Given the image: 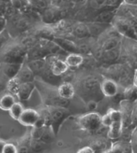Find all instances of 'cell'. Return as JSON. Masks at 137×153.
Returning <instances> with one entry per match:
<instances>
[{"label": "cell", "mask_w": 137, "mask_h": 153, "mask_svg": "<svg viewBox=\"0 0 137 153\" xmlns=\"http://www.w3.org/2000/svg\"><path fill=\"white\" fill-rule=\"evenodd\" d=\"M26 49L21 44L9 45L0 53V60L2 63H21L24 64L26 57Z\"/></svg>", "instance_id": "6da1fadb"}, {"label": "cell", "mask_w": 137, "mask_h": 153, "mask_svg": "<svg viewBox=\"0 0 137 153\" xmlns=\"http://www.w3.org/2000/svg\"><path fill=\"white\" fill-rule=\"evenodd\" d=\"M45 59L52 73L57 76H61L68 70V66L65 62V59H61L58 55H49Z\"/></svg>", "instance_id": "7a4b0ae2"}, {"label": "cell", "mask_w": 137, "mask_h": 153, "mask_svg": "<svg viewBox=\"0 0 137 153\" xmlns=\"http://www.w3.org/2000/svg\"><path fill=\"white\" fill-rule=\"evenodd\" d=\"M40 120H41V116L37 110L32 108H27V109L25 108L18 121L24 126L34 127L39 123Z\"/></svg>", "instance_id": "3957f363"}, {"label": "cell", "mask_w": 137, "mask_h": 153, "mask_svg": "<svg viewBox=\"0 0 137 153\" xmlns=\"http://www.w3.org/2000/svg\"><path fill=\"white\" fill-rule=\"evenodd\" d=\"M61 16V10L57 7H48L41 12V19L45 24L56 22Z\"/></svg>", "instance_id": "277c9868"}, {"label": "cell", "mask_w": 137, "mask_h": 153, "mask_svg": "<svg viewBox=\"0 0 137 153\" xmlns=\"http://www.w3.org/2000/svg\"><path fill=\"white\" fill-rule=\"evenodd\" d=\"M101 91L106 97H114L118 93L117 83L112 79H103L101 83Z\"/></svg>", "instance_id": "5b68a950"}, {"label": "cell", "mask_w": 137, "mask_h": 153, "mask_svg": "<svg viewBox=\"0 0 137 153\" xmlns=\"http://www.w3.org/2000/svg\"><path fill=\"white\" fill-rule=\"evenodd\" d=\"M56 91L58 95L61 98L65 99V100H70V99L73 98L75 94V89L72 84L68 81L60 83L57 87Z\"/></svg>", "instance_id": "8992f818"}, {"label": "cell", "mask_w": 137, "mask_h": 153, "mask_svg": "<svg viewBox=\"0 0 137 153\" xmlns=\"http://www.w3.org/2000/svg\"><path fill=\"white\" fill-rule=\"evenodd\" d=\"M23 64L21 63H2L1 69L3 75L9 79L11 78H15L18 72L20 71Z\"/></svg>", "instance_id": "52a82bcc"}, {"label": "cell", "mask_w": 137, "mask_h": 153, "mask_svg": "<svg viewBox=\"0 0 137 153\" xmlns=\"http://www.w3.org/2000/svg\"><path fill=\"white\" fill-rule=\"evenodd\" d=\"M54 40L61 50H63L65 52L68 53H79L78 45L74 43L71 39H67V38H55Z\"/></svg>", "instance_id": "ba28073f"}, {"label": "cell", "mask_w": 137, "mask_h": 153, "mask_svg": "<svg viewBox=\"0 0 137 153\" xmlns=\"http://www.w3.org/2000/svg\"><path fill=\"white\" fill-rule=\"evenodd\" d=\"M115 28L121 35H125L132 38L135 37V30L132 24H130L127 20H119L116 22Z\"/></svg>", "instance_id": "9c48e42d"}, {"label": "cell", "mask_w": 137, "mask_h": 153, "mask_svg": "<svg viewBox=\"0 0 137 153\" xmlns=\"http://www.w3.org/2000/svg\"><path fill=\"white\" fill-rule=\"evenodd\" d=\"M16 78L21 82H34L36 75L30 69V67L26 64H23L20 71L18 72Z\"/></svg>", "instance_id": "30bf717a"}, {"label": "cell", "mask_w": 137, "mask_h": 153, "mask_svg": "<svg viewBox=\"0 0 137 153\" xmlns=\"http://www.w3.org/2000/svg\"><path fill=\"white\" fill-rule=\"evenodd\" d=\"M72 34L77 38L80 39H84V38H87L90 36L89 33V29L87 25L83 24V22H77L72 25Z\"/></svg>", "instance_id": "8fae6325"}, {"label": "cell", "mask_w": 137, "mask_h": 153, "mask_svg": "<svg viewBox=\"0 0 137 153\" xmlns=\"http://www.w3.org/2000/svg\"><path fill=\"white\" fill-rule=\"evenodd\" d=\"M26 65L30 67L34 74L36 76H39L45 68L48 66V64L46 62V59L41 58V59H33V60H29L28 63Z\"/></svg>", "instance_id": "7c38bea8"}, {"label": "cell", "mask_w": 137, "mask_h": 153, "mask_svg": "<svg viewBox=\"0 0 137 153\" xmlns=\"http://www.w3.org/2000/svg\"><path fill=\"white\" fill-rule=\"evenodd\" d=\"M65 62L68 68L79 67L84 63V56L81 53H68L65 57Z\"/></svg>", "instance_id": "4fadbf2b"}, {"label": "cell", "mask_w": 137, "mask_h": 153, "mask_svg": "<svg viewBox=\"0 0 137 153\" xmlns=\"http://www.w3.org/2000/svg\"><path fill=\"white\" fill-rule=\"evenodd\" d=\"M115 18V10L105 9L101 10L95 18V22H102V24H110V22Z\"/></svg>", "instance_id": "5bb4252c"}, {"label": "cell", "mask_w": 137, "mask_h": 153, "mask_svg": "<svg viewBox=\"0 0 137 153\" xmlns=\"http://www.w3.org/2000/svg\"><path fill=\"white\" fill-rule=\"evenodd\" d=\"M35 90L34 82H22L17 96L21 99H28Z\"/></svg>", "instance_id": "9a60e30c"}, {"label": "cell", "mask_w": 137, "mask_h": 153, "mask_svg": "<svg viewBox=\"0 0 137 153\" xmlns=\"http://www.w3.org/2000/svg\"><path fill=\"white\" fill-rule=\"evenodd\" d=\"M16 103L15 95L11 94H6L0 97V109L4 111H10L11 106Z\"/></svg>", "instance_id": "2e32d148"}, {"label": "cell", "mask_w": 137, "mask_h": 153, "mask_svg": "<svg viewBox=\"0 0 137 153\" xmlns=\"http://www.w3.org/2000/svg\"><path fill=\"white\" fill-rule=\"evenodd\" d=\"M81 123L87 128H92L95 127L98 123H101V118L97 114L90 113L81 119Z\"/></svg>", "instance_id": "e0dca14e"}, {"label": "cell", "mask_w": 137, "mask_h": 153, "mask_svg": "<svg viewBox=\"0 0 137 153\" xmlns=\"http://www.w3.org/2000/svg\"><path fill=\"white\" fill-rule=\"evenodd\" d=\"M122 123L123 121L112 122L108 132V136L111 139H117L121 135V133H122Z\"/></svg>", "instance_id": "ac0fdd59"}, {"label": "cell", "mask_w": 137, "mask_h": 153, "mask_svg": "<svg viewBox=\"0 0 137 153\" xmlns=\"http://www.w3.org/2000/svg\"><path fill=\"white\" fill-rule=\"evenodd\" d=\"M21 81L15 76L7 80V86L6 89L9 91V94H11L13 95H17L19 93V89L21 86Z\"/></svg>", "instance_id": "d6986e66"}, {"label": "cell", "mask_w": 137, "mask_h": 153, "mask_svg": "<svg viewBox=\"0 0 137 153\" xmlns=\"http://www.w3.org/2000/svg\"><path fill=\"white\" fill-rule=\"evenodd\" d=\"M88 29H89V33L90 36H100L102 33L104 32V29L106 27L105 24H102V22H91V25H87Z\"/></svg>", "instance_id": "ffe728a7"}, {"label": "cell", "mask_w": 137, "mask_h": 153, "mask_svg": "<svg viewBox=\"0 0 137 153\" xmlns=\"http://www.w3.org/2000/svg\"><path fill=\"white\" fill-rule=\"evenodd\" d=\"M120 44V38L118 37H110L108 36L107 39H105L102 45V51H109V50H113L118 48V46Z\"/></svg>", "instance_id": "44dd1931"}, {"label": "cell", "mask_w": 137, "mask_h": 153, "mask_svg": "<svg viewBox=\"0 0 137 153\" xmlns=\"http://www.w3.org/2000/svg\"><path fill=\"white\" fill-rule=\"evenodd\" d=\"M119 58V51L118 48L105 51L102 53V60L104 62H115Z\"/></svg>", "instance_id": "7402d4cb"}, {"label": "cell", "mask_w": 137, "mask_h": 153, "mask_svg": "<svg viewBox=\"0 0 137 153\" xmlns=\"http://www.w3.org/2000/svg\"><path fill=\"white\" fill-rule=\"evenodd\" d=\"M24 110H25L24 105L19 102H16L11 106V108L10 109L9 112H10L11 117L14 120H18L21 117V115L23 114V112H24Z\"/></svg>", "instance_id": "603a6c76"}, {"label": "cell", "mask_w": 137, "mask_h": 153, "mask_svg": "<svg viewBox=\"0 0 137 153\" xmlns=\"http://www.w3.org/2000/svg\"><path fill=\"white\" fill-rule=\"evenodd\" d=\"M107 0H87V5L93 10H102L106 6Z\"/></svg>", "instance_id": "cb8c5ba5"}, {"label": "cell", "mask_w": 137, "mask_h": 153, "mask_svg": "<svg viewBox=\"0 0 137 153\" xmlns=\"http://www.w3.org/2000/svg\"><path fill=\"white\" fill-rule=\"evenodd\" d=\"M28 3L30 4L31 7H33V10H40L41 12L48 7L47 0H28Z\"/></svg>", "instance_id": "d4e9b609"}, {"label": "cell", "mask_w": 137, "mask_h": 153, "mask_svg": "<svg viewBox=\"0 0 137 153\" xmlns=\"http://www.w3.org/2000/svg\"><path fill=\"white\" fill-rule=\"evenodd\" d=\"M84 86L87 90H94L99 84V80L95 78V76H87L84 79Z\"/></svg>", "instance_id": "484cf974"}, {"label": "cell", "mask_w": 137, "mask_h": 153, "mask_svg": "<svg viewBox=\"0 0 137 153\" xmlns=\"http://www.w3.org/2000/svg\"><path fill=\"white\" fill-rule=\"evenodd\" d=\"M124 4V0H107L105 7L108 10H116Z\"/></svg>", "instance_id": "4316f807"}, {"label": "cell", "mask_w": 137, "mask_h": 153, "mask_svg": "<svg viewBox=\"0 0 137 153\" xmlns=\"http://www.w3.org/2000/svg\"><path fill=\"white\" fill-rule=\"evenodd\" d=\"M125 97L127 99H134L137 97V88L132 85L131 87H128L126 89V91H124Z\"/></svg>", "instance_id": "83f0119b"}, {"label": "cell", "mask_w": 137, "mask_h": 153, "mask_svg": "<svg viewBox=\"0 0 137 153\" xmlns=\"http://www.w3.org/2000/svg\"><path fill=\"white\" fill-rule=\"evenodd\" d=\"M101 123L105 126V127H110L111 124H112V120H111V117H110V114L109 112H107L105 115H103V116L101 118Z\"/></svg>", "instance_id": "f1b7e54d"}, {"label": "cell", "mask_w": 137, "mask_h": 153, "mask_svg": "<svg viewBox=\"0 0 137 153\" xmlns=\"http://www.w3.org/2000/svg\"><path fill=\"white\" fill-rule=\"evenodd\" d=\"M3 153H18L17 148L11 143H6Z\"/></svg>", "instance_id": "f546056e"}, {"label": "cell", "mask_w": 137, "mask_h": 153, "mask_svg": "<svg viewBox=\"0 0 137 153\" xmlns=\"http://www.w3.org/2000/svg\"><path fill=\"white\" fill-rule=\"evenodd\" d=\"M7 26V18L4 15H0V33L5 31Z\"/></svg>", "instance_id": "4dcf8cb0"}, {"label": "cell", "mask_w": 137, "mask_h": 153, "mask_svg": "<svg viewBox=\"0 0 137 153\" xmlns=\"http://www.w3.org/2000/svg\"><path fill=\"white\" fill-rule=\"evenodd\" d=\"M77 153H94L93 149L89 147H85L77 151Z\"/></svg>", "instance_id": "1f68e13d"}, {"label": "cell", "mask_w": 137, "mask_h": 153, "mask_svg": "<svg viewBox=\"0 0 137 153\" xmlns=\"http://www.w3.org/2000/svg\"><path fill=\"white\" fill-rule=\"evenodd\" d=\"M124 4L128 6L137 7V0H124Z\"/></svg>", "instance_id": "d6a6232c"}, {"label": "cell", "mask_w": 137, "mask_h": 153, "mask_svg": "<svg viewBox=\"0 0 137 153\" xmlns=\"http://www.w3.org/2000/svg\"><path fill=\"white\" fill-rule=\"evenodd\" d=\"M7 86V82L4 80L3 78H0V90H2V89H5Z\"/></svg>", "instance_id": "836d02e7"}, {"label": "cell", "mask_w": 137, "mask_h": 153, "mask_svg": "<svg viewBox=\"0 0 137 153\" xmlns=\"http://www.w3.org/2000/svg\"><path fill=\"white\" fill-rule=\"evenodd\" d=\"M5 146H6V142L3 140H0V153H3Z\"/></svg>", "instance_id": "e575fe53"}, {"label": "cell", "mask_w": 137, "mask_h": 153, "mask_svg": "<svg viewBox=\"0 0 137 153\" xmlns=\"http://www.w3.org/2000/svg\"><path fill=\"white\" fill-rule=\"evenodd\" d=\"M132 85H134L136 88H137V74L134 76V78H133V80H132Z\"/></svg>", "instance_id": "d590c367"}, {"label": "cell", "mask_w": 137, "mask_h": 153, "mask_svg": "<svg viewBox=\"0 0 137 153\" xmlns=\"http://www.w3.org/2000/svg\"><path fill=\"white\" fill-rule=\"evenodd\" d=\"M82 1H87V0H72V2H74V3H78V2H82Z\"/></svg>", "instance_id": "8d00e7d4"}, {"label": "cell", "mask_w": 137, "mask_h": 153, "mask_svg": "<svg viewBox=\"0 0 137 153\" xmlns=\"http://www.w3.org/2000/svg\"><path fill=\"white\" fill-rule=\"evenodd\" d=\"M64 2H72V0H62Z\"/></svg>", "instance_id": "74e56055"}]
</instances>
